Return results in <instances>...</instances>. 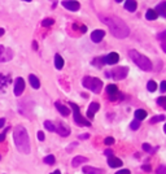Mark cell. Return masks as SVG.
<instances>
[{
	"mask_svg": "<svg viewBox=\"0 0 166 174\" xmlns=\"http://www.w3.org/2000/svg\"><path fill=\"white\" fill-rule=\"evenodd\" d=\"M13 57V51L11 48H5L4 46H0V62H7L12 60Z\"/></svg>",
	"mask_w": 166,
	"mask_h": 174,
	"instance_id": "cell-7",
	"label": "cell"
},
{
	"mask_svg": "<svg viewBox=\"0 0 166 174\" xmlns=\"http://www.w3.org/2000/svg\"><path fill=\"white\" fill-rule=\"evenodd\" d=\"M157 103L161 105V107H166V98H165V96H160V98L157 99Z\"/></svg>",
	"mask_w": 166,
	"mask_h": 174,
	"instance_id": "cell-31",
	"label": "cell"
},
{
	"mask_svg": "<svg viewBox=\"0 0 166 174\" xmlns=\"http://www.w3.org/2000/svg\"><path fill=\"white\" fill-rule=\"evenodd\" d=\"M53 22H55V21H53L52 18H46V20L42 21V26H46V27H47V26H52Z\"/></svg>",
	"mask_w": 166,
	"mask_h": 174,
	"instance_id": "cell-28",
	"label": "cell"
},
{
	"mask_svg": "<svg viewBox=\"0 0 166 174\" xmlns=\"http://www.w3.org/2000/svg\"><path fill=\"white\" fill-rule=\"evenodd\" d=\"M51 174H61V173H60V170H55V172L51 173Z\"/></svg>",
	"mask_w": 166,
	"mask_h": 174,
	"instance_id": "cell-45",
	"label": "cell"
},
{
	"mask_svg": "<svg viewBox=\"0 0 166 174\" xmlns=\"http://www.w3.org/2000/svg\"><path fill=\"white\" fill-rule=\"evenodd\" d=\"M110 74H112V78H113V79L121 81V79H123V78L127 77L129 68L127 66H117V68H114V69L110 71Z\"/></svg>",
	"mask_w": 166,
	"mask_h": 174,
	"instance_id": "cell-6",
	"label": "cell"
},
{
	"mask_svg": "<svg viewBox=\"0 0 166 174\" xmlns=\"http://www.w3.org/2000/svg\"><path fill=\"white\" fill-rule=\"evenodd\" d=\"M23 90H25V81L21 77H18V78H16V82H14V95L21 96Z\"/></svg>",
	"mask_w": 166,
	"mask_h": 174,
	"instance_id": "cell-8",
	"label": "cell"
},
{
	"mask_svg": "<svg viewBox=\"0 0 166 174\" xmlns=\"http://www.w3.org/2000/svg\"><path fill=\"white\" fill-rule=\"evenodd\" d=\"M44 162L48 164V165H52V164H55V156H53V155H48V156L44 157Z\"/></svg>",
	"mask_w": 166,
	"mask_h": 174,
	"instance_id": "cell-27",
	"label": "cell"
},
{
	"mask_svg": "<svg viewBox=\"0 0 166 174\" xmlns=\"http://www.w3.org/2000/svg\"><path fill=\"white\" fill-rule=\"evenodd\" d=\"M3 34H4V29H0V37H2Z\"/></svg>",
	"mask_w": 166,
	"mask_h": 174,
	"instance_id": "cell-46",
	"label": "cell"
},
{
	"mask_svg": "<svg viewBox=\"0 0 166 174\" xmlns=\"http://www.w3.org/2000/svg\"><path fill=\"white\" fill-rule=\"evenodd\" d=\"M56 131H57L58 134H60L61 137H64V138H65V137H67V135L70 134V127L67 126L66 124L60 122V124H58V126L56 127Z\"/></svg>",
	"mask_w": 166,
	"mask_h": 174,
	"instance_id": "cell-10",
	"label": "cell"
},
{
	"mask_svg": "<svg viewBox=\"0 0 166 174\" xmlns=\"http://www.w3.org/2000/svg\"><path fill=\"white\" fill-rule=\"evenodd\" d=\"M165 90H166V82L162 81L161 82V92H165Z\"/></svg>",
	"mask_w": 166,
	"mask_h": 174,
	"instance_id": "cell-36",
	"label": "cell"
},
{
	"mask_svg": "<svg viewBox=\"0 0 166 174\" xmlns=\"http://www.w3.org/2000/svg\"><path fill=\"white\" fill-rule=\"evenodd\" d=\"M77 146V143H71V144H69V148H67V152H70L71 151V148H74Z\"/></svg>",
	"mask_w": 166,
	"mask_h": 174,
	"instance_id": "cell-40",
	"label": "cell"
},
{
	"mask_svg": "<svg viewBox=\"0 0 166 174\" xmlns=\"http://www.w3.org/2000/svg\"><path fill=\"white\" fill-rule=\"evenodd\" d=\"M165 120V116H157V117H153L150 120V124H157L160 121H164Z\"/></svg>",
	"mask_w": 166,
	"mask_h": 174,
	"instance_id": "cell-30",
	"label": "cell"
},
{
	"mask_svg": "<svg viewBox=\"0 0 166 174\" xmlns=\"http://www.w3.org/2000/svg\"><path fill=\"white\" fill-rule=\"evenodd\" d=\"M88 137H90L88 134H82V135H79V139H88Z\"/></svg>",
	"mask_w": 166,
	"mask_h": 174,
	"instance_id": "cell-39",
	"label": "cell"
},
{
	"mask_svg": "<svg viewBox=\"0 0 166 174\" xmlns=\"http://www.w3.org/2000/svg\"><path fill=\"white\" fill-rule=\"evenodd\" d=\"M116 174H130V170H127V169H122V170L117 172Z\"/></svg>",
	"mask_w": 166,
	"mask_h": 174,
	"instance_id": "cell-37",
	"label": "cell"
},
{
	"mask_svg": "<svg viewBox=\"0 0 166 174\" xmlns=\"http://www.w3.org/2000/svg\"><path fill=\"white\" fill-rule=\"evenodd\" d=\"M129 55L131 57V60H133L136 65H138L141 70H145V71H148L152 69V62H150V60L148 59V57H145L143 55H140L138 51H135V50H131L129 52Z\"/></svg>",
	"mask_w": 166,
	"mask_h": 174,
	"instance_id": "cell-3",
	"label": "cell"
},
{
	"mask_svg": "<svg viewBox=\"0 0 166 174\" xmlns=\"http://www.w3.org/2000/svg\"><path fill=\"white\" fill-rule=\"evenodd\" d=\"M4 139H5V133H3V134H0V142H3Z\"/></svg>",
	"mask_w": 166,
	"mask_h": 174,
	"instance_id": "cell-43",
	"label": "cell"
},
{
	"mask_svg": "<svg viewBox=\"0 0 166 174\" xmlns=\"http://www.w3.org/2000/svg\"><path fill=\"white\" fill-rule=\"evenodd\" d=\"M143 149H144V151H147V152L152 151V148H150V144H148V143H144V144H143Z\"/></svg>",
	"mask_w": 166,
	"mask_h": 174,
	"instance_id": "cell-34",
	"label": "cell"
},
{
	"mask_svg": "<svg viewBox=\"0 0 166 174\" xmlns=\"http://www.w3.org/2000/svg\"><path fill=\"white\" fill-rule=\"evenodd\" d=\"M104 143L106 144V146H112V144H114V138H112V137H108V138H105Z\"/></svg>",
	"mask_w": 166,
	"mask_h": 174,
	"instance_id": "cell-32",
	"label": "cell"
},
{
	"mask_svg": "<svg viewBox=\"0 0 166 174\" xmlns=\"http://www.w3.org/2000/svg\"><path fill=\"white\" fill-rule=\"evenodd\" d=\"M166 173V168L164 165H161L157 170H156V174H165Z\"/></svg>",
	"mask_w": 166,
	"mask_h": 174,
	"instance_id": "cell-33",
	"label": "cell"
},
{
	"mask_svg": "<svg viewBox=\"0 0 166 174\" xmlns=\"http://www.w3.org/2000/svg\"><path fill=\"white\" fill-rule=\"evenodd\" d=\"M4 124H5V120H4V118H2V120H0V129H2V127H4Z\"/></svg>",
	"mask_w": 166,
	"mask_h": 174,
	"instance_id": "cell-42",
	"label": "cell"
},
{
	"mask_svg": "<svg viewBox=\"0 0 166 174\" xmlns=\"http://www.w3.org/2000/svg\"><path fill=\"white\" fill-rule=\"evenodd\" d=\"M55 66H56V69H62L64 68V59L60 55L55 56Z\"/></svg>",
	"mask_w": 166,
	"mask_h": 174,
	"instance_id": "cell-24",
	"label": "cell"
},
{
	"mask_svg": "<svg viewBox=\"0 0 166 174\" xmlns=\"http://www.w3.org/2000/svg\"><path fill=\"white\" fill-rule=\"evenodd\" d=\"M87 161H88V158H87V157L75 156L74 158H73V161H71V165H73V168H78L79 165H82L83 162H87Z\"/></svg>",
	"mask_w": 166,
	"mask_h": 174,
	"instance_id": "cell-16",
	"label": "cell"
},
{
	"mask_svg": "<svg viewBox=\"0 0 166 174\" xmlns=\"http://www.w3.org/2000/svg\"><path fill=\"white\" fill-rule=\"evenodd\" d=\"M70 105H71L73 113H74V121H75V122L79 125V126H87V127L91 126V122H90V121H87V120L81 114L79 107H78L77 104H73V103H70Z\"/></svg>",
	"mask_w": 166,
	"mask_h": 174,
	"instance_id": "cell-5",
	"label": "cell"
},
{
	"mask_svg": "<svg viewBox=\"0 0 166 174\" xmlns=\"http://www.w3.org/2000/svg\"><path fill=\"white\" fill-rule=\"evenodd\" d=\"M56 108H57V110H58V112H60V114H62V116H64V117H67V116H69L70 114V110L69 109H67L66 107H65V105H62L61 103H60V101H56Z\"/></svg>",
	"mask_w": 166,
	"mask_h": 174,
	"instance_id": "cell-15",
	"label": "cell"
},
{
	"mask_svg": "<svg viewBox=\"0 0 166 174\" xmlns=\"http://www.w3.org/2000/svg\"><path fill=\"white\" fill-rule=\"evenodd\" d=\"M104 35H105V33L102 30H95L91 34V39L94 43H100L102 40V38H104Z\"/></svg>",
	"mask_w": 166,
	"mask_h": 174,
	"instance_id": "cell-12",
	"label": "cell"
},
{
	"mask_svg": "<svg viewBox=\"0 0 166 174\" xmlns=\"http://www.w3.org/2000/svg\"><path fill=\"white\" fill-rule=\"evenodd\" d=\"M147 89H148V91H150V92H153V91L157 90V83H156L154 81H149L148 85H147Z\"/></svg>",
	"mask_w": 166,
	"mask_h": 174,
	"instance_id": "cell-25",
	"label": "cell"
},
{
	"mask_svg": "<svg viewBox=\"0 0 166 174\" xmlns=\"http://www.w3.org/2000/svg\"><path fill=\"white\" fill-rule=\"evenodd\" d=\"M105 90H106V92H108L109 96H114V95H117V92H118V89H117L116 85H108Z\"/></svg>",
	"mask_w": 166,
	"mask_h": 174,
	"instance_id": "cell-22",
	"label": "cell"
},
{
	"mask_svg": "<svg viewBox=\"0 0 166 174\" xmlns=\"http://www.w3.org/2000/svg\"><path fill=\"white\" fill-rule=\"evenodd\" d=\"M13 139H14V143H16V147L17 149L21 153H30V138H29V134H27V130L25 129V126H18L14 127V131H13Z\"/></svg>",
	"mask_w": 166,
	"mask_h": 174,
	"instance_id": "cell-2",
	"label": "cell"
},
{
	"mask_svg": "<svg viewBox=\"0 0 166 174\" xmlns=\"http://www.w3.org/2000/svg\"><path fill=\"white\" fill-rule=\"evenodd\" d=\"M154 12L156 13H160L162 17H166V2H162V3H160L157 7H156V9H154Z\"/></svg>",
	"mask_w": 166,
	"mask_h": 174,
	"instance_id": "cell-17",
	"label": "cell"
},
{
	"mask_svg": "<svg viewBox=\"0 0 166 174\" xmlns=\"http://www.w3.org/2000/svg\"><path fill=\"white\" fill-rule=\"evenodd\" d=\"M130 127H131V130H138L140 127V122H139V121H136V120H134L133 122L130 124Z\"/></svg>",
	"mask_w": 166,
	"mask_h": 174,
	"instance_id": "cell-29",
	"label": "cell"
},
{
	"mask_svg": "<svg viewBox=\"0 0 166 174\" xmlns=\"http://www.w3.org/2000/svg\"><path fill=\"white\" fill-rule=\"evenodd\" d=\"M44 133H43V131H38V139H39V141H44Z\"/></svg>",
	"mask_w": 166,
	"mask_h": 174,
	"instance_id": "cell-35",
	"label": "cell"
},
{
	"mask_svg": "<svg viewBox=\"0 0 166 174\" xmlns=\"http://www.w3.org/2000/svg\"><path fill=\"white\" fill-rule=\"evenodd\" d=\"M62 5H64L66 9H69L71 12H75L81 8V4L78 2H70V0H66V2H62Z\"/></svg>",
	"mask_w": 166,
	"mask_h": 174,
	"instance_id": "cell-11",
	"label": "cell"
},
{
	"mask_svg": "<svg viewBox=\"0 0 166 174\" xmlns=\"http://www.w3.org/2000/svg\"><path fill=\"white\" fill-rule=\"evenodd\" d=\"M104 153L106 155V156H113V152H112V149H106V151H104Z\"/></svg>",
	"mask_w": 166,
	"mask_h": 174,
	"instance_id": "cell-38",
	"label": "cell"
},
{
	"mask_svg": "<svg viewBox=\"0 0 166 174\" xmlns=\"http://www.w3.org/2000/svg\"><path fill=\"white\" fill-rule=\"evenodd\" d=\"M33 47H34V50H36V48H38V44H36V42H34V43H33Z\"/></svg>",
	"mask_w": 166,
	"mask_h": 174,
	"instance_id": "cell-44",
	"label": "cell"
},
{
	"mask_svg": "<svg viewBox=\"0 0 166 174\" xmlns=\"http://www.w3.org/2000/svg\"><path fill=\"white\" fill-rule=\"evenodd\" d=\"M108 165H109L110 168H121V166H122V160H119L118 157L109 156V158H108Z\"/></svg>",
	"mask_w": 166,
	"mask_h": 174,
	"instance_id": "cell-14",
	"label": "cell"
},
{
	"mask_svg": "<svg viewBox=\"0 0 166 174\" xmlns=\"http://www.w3.org/2000/svg\"><path fill=\"white\" fill-rule=\"evenodd\" d=\"M143 170L144 172H150V166L149 165H143Z\"/></svg>",
	"mask_w": 166,
	"mask_h": 174,
	"instance_id": "cell-41",
	"label": "cell"
},
{
	"mask_svg": "<svg viewBox=\"0 0 166 174\" xmlns=\"http://www.w3.org/2000/svg\"><path fill=\"white\" fill-rule=\"evenodd\" d=\"M158 17V14L154 12V9H148L147 12H145V18L149 21H152V20H156V18Z\"/></svg>",
	"mask_w": 166,
	"mask_h": 174,
	"instance_id": "cell-23",
	"label": "cell"
},
{
	"mask_svg": "<svg viewBox=\"0 0 166 174\" xmlns=\"http://www.w3.org/2000/svg\"><path fill=\"white\" fill-rule=\"evenodd\" d=\"M29 81H30V85L33 89H39V87H40V82H39V79L34 74L29 75Z\"/></svg>",
	"mask_w": 166,
	"mask_h": 174,
	"instance_id": "cell-19",
	"label": "cell"
},
{
	"mask_svg": "<svg viewBox=\"0 0 166 174\" xmlns=\"http://www.w3.org/2000/svg\"><path fill=\"white\" fill-rule=\"evenodd\" d=\"M102 59V62H105L106 65H114L118 62L119 60V56L117 52H110V54L108 56H105V57H101Z\"/></svg>",
	"mask_w": 166,
	"mask_h": 174,
	"instance_id": "cell-9",
	"label": "cell"
},
{
	"mask_svg": "<svg viewBox=\"0 0 166 174\" xmlns=\"http://www.w3.org/2000/svg\"><path fill=\"white\" fill-rule=\"evenodd\" d=\"M136 8H138V4L134 0H129V2L125 3V9H127L129 12H135Z\"/></svg>",
	"mask_w": 166,
	"mask_h": 174,
	"instance_id": "cell-18",
	"label": "cell"
},
{
	"mask_svg": "<svg viewBox=\"0 0 166 174\" xmlns=\"http://www.w3.org/2000/svg\"><path fill=\"white\" fill-rule=\"evenodd\" d=\"M83 173L85 174H101L102 172L100 169H96V168H92V166H85L83 168Z\"/></svg>",
	"mask_w": 166,
	"mask_h": 174,
	"instance_id": "cell-20",
	"label": "cell"
},
{
	"mask_svg": "<svg viewBox=\"0 0 166 174\" xmlns=\"http://www.w3.org/2000/svg\"><path fill=\"white\" fill-rule=\"evenodd\" d=\"M147 112H145L144 109H138V110H135V120L136 121H141V120H144L145 117H147Z\"/></svg>",
	"mask_w": 166,
	"mask_h": 174,
	"instance_id": "cell-21",
	"label": "cell"
},
{
	"mask_svg": "<svg viewBox=\"0 0 166 174\" xmlns=\"http://www.w3.org/2000/svg\"><path fill=\"white\" fill-rule=\"evenodd\" d=\"M99 18L102 21V23H105L109 27V30L112 33V35L118 38V39H125L129 37L130 29L126 25V22L123 20H121L117 16H108V14H99Z\"/></svg>",
	"mask_w": 166,
	"mask_h": 174,
	"instance_id": "cell-1",
	"label": "cell"
},
{
	"mask_svg": "<svg viewBox=\"0 0 166 174\" xmlns=\"http://www.w3.org/2000/svg\"><path fill=\"white\" fill-rule=\"evenodd\" d=\"M82 85L86 87V89H88L90 91H92V92L95 94H99L101 89H102V82L101 79L99 78H95V77H83L82 79Z\"/></svg>",
	"mask_w": 166,
	"mask_h": 174,
	"instance_id": "cell-4",
	"label": "cell"
},
{
	"mask_svg": "<svg viewBox=\"0 0 166 174\" xmlns=\"http://www.w3.org/2000/svg\"><path fill=\"white\" fill-rule=\"evenodd\" d=\"M44 126H46L47 130H50V131H56V126L52 124V121H46Z\"/></svg>",
	"mask_w": 166,
	"mask_h": 174,
	"instance_id": "cell-26",
	"label": "cell"
},
{
	"mask_svg": "<svg viewBox=\"0 0 166 174\" xmlns=\"http://www.w3.org/2000/svg\"><path fill=\"white\" fill-rule=\"evenodd\" d=\"M100 108V105L99 103H91L90 104V107H88V110H87V117L88 118H94V114L99 110Z\"/></svg>",
	"mask_w": 166,
	"mask_h": 174,
	"instance_id": "cell-13",
	"label": "cell"
}]
</instances>
